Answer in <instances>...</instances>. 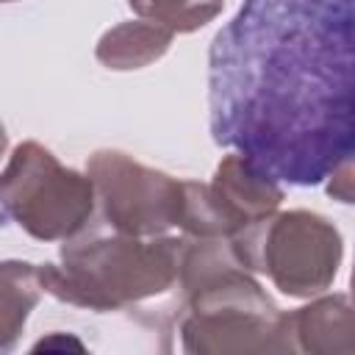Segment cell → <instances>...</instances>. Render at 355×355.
I'll list each match as a JSON object with an SVG mask.
<instances>
[{"label":"cell","instance_id":"cell-1","mask_svg":"<svg viewBox=\"0 0 355 355\" xmlns=\"http://www.w3.org/2000/svg\"><path fill=\"white\" fill-rule=\"evenodd\" d=\"M352 0H244L208 50V122L261 175L316 186L355 150Z\"/></svg>","mask_w":355,"mask_h":355},{"label":"cell","instance_id":"cell-6","mask_svg":"<svg viewBox=\"0 0 355 355\" xmlns=\"http://www.w3.org/2000/svg\"><path fill=\"white\" fill-rule=\"evenodd\" d=\"M103 219L114 233L153 239L180 227L186 205V180L144 166L128 153L97 150L86 161Z\"/></svg>","mask_w":355,"mask_h":355},{"label":"cell","instance_id":"cell-5","mask_svg":"<svg viewBox=\"0 0 355 355\" xmlns=\"http://www.w3.org/2000/svg\"><path fill=\"white\" fill-rule=\"evenodd\" d=\"M94 202L89 175L64 166L39 141H19L0 172V208L39 241L75 239Z\"/></svg>","mask_w":355,"mask_h":355},{"label":"cell","instance_id":"cell-3","mask_svg":"<svg viewBox=\"0 0 355 355\" xmlns=\"http://www.w3.org/2000/svg\"><path fill=\"white\" fill-rule=\"evenodd\" d=\"M180 239L94 236L67 241L58 263H39L44 294L86 311H128L178 286Z\"/></svg>","mask_w":355,"mask_h":355},{"label":"cell","instance_id":"cell-8","mask_svg":"<svg viewBox=\"0 0 355 355\" xmlns=\"http://www.w3.org/2000/svg\"><path fill=\"white\" fill-rule=\"evenodd\" d=\"M286 336L291 352L349 355L355 349L349 297L347 294L319 297L311 305L286 313Z\"/></svg>","mask_w":355,"mask_h":355},{"label":"cell","instance_id":"cell-10","mask_svg":"<svg viewBox=\"0 0 355 355\" xmlns=\"http://www.w3.org/2000/svg\"><path fill=\"white\" fill-rule=\"evenodd\" d=\"M42 294L44 288L36 263L17 258L0 261V352L14 349Z\"/></svg>","mask_w":355,"mask_h":355},{"label":"cell","instance_id":"cell-9","mask_svg":"<svg viewBox=\"0 0 355 355\" xmlns=\"http://www.w3.org/2000/svg\"><path fill=\"white\" fill-rule=\"evenodd\" d=\"M172 39H175L172 31L139 17V19H128L108 28L97 42L94 55L105 69L130 72V69L155 64L169 50Z\"/></svg>","mask_w":355,"mask_h":355},{"label":"cell","instance_id":"cell-2","mask_svg":"<svg viewBox=\"0 0 355 355\" xmlns=\"http://www.w3.org/2000/svg\"><path fill=\"white\" fill-rule=\"evenodd\" d=\"M180 344L191 355L291 352L286 313L241 263L230 241L191 252L180 283Z\"/></svg>","mask_w":355,"mask_h":355},{"label":"cell","instance_id":"cell-14","mask_svg":"<svg viewBox=\"0 0 355 355\" xmlns=\"http://www.w3.org/2000/svg\"><path fill=\"white\" fill-rule=\"evenodd\" d=\"M0 3H14V0H0Z\"/></svg>","mask_w":355,"mask_h":355},{"label":"cell","instance_id":"cell-7","mask_svg":"<svg viewBox=\"0 0 355 355\" xmlns=\"http://www.w3.org/2000/svg\"><path fill=\"white\" fill-rule=\"evenodd\" d=\"M205 186L227 239H236L247 227L263 222L283 202V189L277 180L252 169L239 153H227Z\"/></svg>","mask_w":355,"mask_h":355},{"label":"cell","instance_id":"cell-11","mask_svg":"<svg viewBox=\"0 0 355 355\" xmlns=\"http://www.w3.org/2000/svg\"><path fill=\"white\" fill-rule=\"evenodd\" d=\"M136 17L164 25L172 33H191L208 25L225 0H128Z\"/></svg>","mask_w":355,"mask_h":355},{"label":"cell","instance_id":"cell-12","mask_svg":"<svg viewBox=\"0 0 355 355\" xmlns=\"http://www.w3.org/2000/svg\"><path fill=\"white\" fill-rule=\"evenodd\" d=\"M327 191H330L336 200H341V202H352V158L344 161L338 169L330 172V186H327Z\"/></svg>","mask_w":355,"mask_h":355},{"label":"cell","instance_id":"cell-4","mask_svg":"<svg viewBox=\"0 0 355 355\" xmlns=\"http://www.w3.org/2000/svg\"><path fill=\"white\" fill-rule=\"evenodd\" d=\"M241 263L263 272L272 286L297 300L327 291L344 258L338 227L316 211H283L247 227L233 239Z\"/></svg>","mask_w":355,"mask_h":355},{"label":"cell","instance_id":"cell-13","mask_svg":"<svg viewBox=\"0 0 355 355\" xmlns=\"http://www.w3.org/2000/svg\"><path fill=\"white\" fill-rule=\"evenodd\" d=\"M6 150H8V133H6V128H3V122H0V158L6 155Z\"/></svg>","mask_w":355,"mask_h":355}]
</instances>
